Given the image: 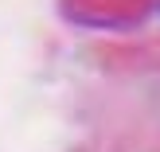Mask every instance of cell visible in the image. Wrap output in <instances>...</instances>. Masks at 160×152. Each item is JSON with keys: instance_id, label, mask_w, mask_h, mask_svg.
Returning <instances> with one entry per match:
<instances>
[{"instance_id": "1", "label": "cell", "mask_w": 160, "mask_h": 152, "mask_svg": "<svg viewBox=\"0 0 160 152\" xmlns=\"http://www.w3.org/2000/svg\"><path fill=\"white\" fill-rule=\"evenodd\" d=\"M78 4H82V8H94V12H98V8H113L117 0H78Z\"/></svg>"}]
</instances>
